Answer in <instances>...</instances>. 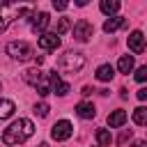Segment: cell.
<instances>
[{"label":"cell","instance_id":"1","mask_svg":"<svg viewBox=\"0 0 147 147\" xmlns=\"http://www.w3.org/2000/svg\"><path fill=\"white\" fill-rule=\"evenodd\" d=\"M32 133H34V124H32L30 119L21 117V119L11 122V124L2 131V142H5V145H21V142H25L28 138H32Z\"/></svg>","mask_w":147,"mask_h":147},{"label":"cell","instance_id":"2","mask_svg":"<svg viewBox=\"0 0 147 147\" xmlns=\"http://www.w3.org/2000/svg\"><path fill=\"white\" fill-rule=\"evenodd\" d=\"M25 14H30L28 5H18V2H5V5H0V32H5L18 16H25Z\"/></svg>","mask_w":147,"mask_h":147},{"label":"cell","instance_id":"3","mask_svg":"<svg viewBox=\"0 0 147 147\" xmlns=\"http://www.w3.org/2000/svg\"><path fill=\"white\" fill-rule=\"evenodd\" d=\"M83 67H85V55L83 53H74V51H67L57 62V69L64 71V74H78Z\"/></svg>","mask_w":147,"mask_h":147},{"label":"cell","instance_id":"4","mask_svg":"<svg viewBox=\"0 0 147 147\" xmlns=\"http://www.w3.org/2000/svg\"><path fill=\"white\" fill-rule=\"evenodd\" d=\"M5 51L11 60H18V62H25V60L32 57V46L28 41H9Z\"/></svg>","mask_w":147,"mask_h":147},{"label":"cell","instance_id":"5","mask_svg":"<svg viewBox=\"0 0 147 147\" xmlns=\"http://www.w3.org/2000/svg\"><path fill=\"white\" fill-rule=\"evenodd\" d=\"M71 133H74V124H71L69 119H60V122H55V124H53V129H51V138H53V140H57V142L69 140V138H71Z\"/></svg>","mask_w":147,"mask_h":147},{"label":"cell","instance_id":"6","mask_svg":"<svg viewBox=\"0 0 147 147\" xmlns=\"http://www.w3.org/2000/svg\"><path fill=\"white\" fill-rule=\"evenodd\" d=\"M92 34H94V28H92L90 21L80 18V21L74 25V39H76V41H87Z\"/></svg>","mask_w":147,"mask_h":147},{"label":"cell","instance_id":"7","mask_svg":"<svg viewBox=\"0 0 147 147\" xmlns=\"http://www.w3.org/2000/svg\"><path fill=\"white\" fill-rule=\"evenodd\" d=\"M48 90L55 92L57 96H64V94L69 92V83H64V80L60 78V74L51 71V74H48Z\"/></svg>","mask_w":147,"mask_h":147},{"label":"cell","instance_id":"8","mask_svg":"<svg viewBox=\"0 0 147 147\" xmlns=\"http://www.w3.org/2000/svg\"><path fill=\"white\" fill-rule=\"evenodd\" d=\"M37 44L41 51H55V48H60V37L55 32H44V34H39Z\"/></svg>","mask_w":147,"mask_h":147},{"label":"cell","instance_id":"9","mask_svg":"<svg viewBox=\"0 0 147 147\" xmlns=\"http://www.w3.org/2000/svg\"><path fill=\"white\" fill-rule=\"evenodd\" d=\"M126 44H129V51H131V53L140 55V53L145 51V37H142V32H140V30H133V32L129 34Z\"/></svg>","mask_w":147,"mask_h":147},{"label":"cell","instance_id":"10","mask_svg":"<svg viewBox=\"0 0 147 147\" xmlns=\"http://www.w3.org/2000/svg\"><path fill=\"white\" fill-rule=\"evenodd\" d=\"M48 23H51L48 11H39V14H34V16H32V32H34V34H44V30L48 28Z\"/></svg>","mask_w":147,"mask_h":147},{"label":"cell","instance_id":"11","mask_svg":"<svg viewBox=\"0 0 147 147\" xmlns=\"http://www.w3.org/2000/svg\"><path fill=\"white\" fill-rule=\"evenodd\" d=\"M76 115L83 117V119H92V117L96 115V110H94V106H92L90 101H80V103L76 106Z\"/></svg>","mask_w":147,"mask_h":147},{"label":"cell","instance_id":"12","mask_svg":"<svg viewBox=\"0 0 147 147\" xmlns=\"http://www.w3.org/2000/svg\"><path fill=\"white\" fill-rule=\"evenodd\" d=\"M126 122V110H113L110 115H108V124H110V129H117V126H122Z\"/></svg>","mask_w":147,"mask_h":147},{"label":"cell","instance_id":"13","mask_svg":"<svg viewBox=\"0 0 147 147\" xmlns=\"http://www.w3.org/2000/svg\"><path fill=\"white\" fill-rule=\"evenodd\" d=\"M124 23H126V21H124L122 16H110V18H106V23H103V32H115V30H119Z\"/></svg>","mask_w":147,"mask_h":147},{"label":"cell","instance_id":"14","mask_svg":"<svg viewBox=\"0 0 147 147\" xmlns=\"http://www.w3.org/2000/svg\"><path fill=\"white\" fill-rule=\"evenodd\" d=\"M14 110H16V106H14V101H11V99H0V119L11 117V115H14Z\"/></svg>","mask_w":147,"mask_h":147},{"label":"cell","instance_id":"15","mask_svg":"<svg viewBox=\"0 0 147 147\" xmlns=\"http://www.w3.org/2000/svg\"><path fill=\"white\" fill-rule=\"evenodd\" d=\"M113 76H115V69H113L110 64H101V67L96 69V78H99L101 83H108V80H113Z\"/></svg>","mask_w":147,"mask_h":147},{"label":"cell","instance_id":"16","mask_svg":"<svg viewBox=\"0 0 147 147\" xmlns=\"http://www.w3.org/2000/svg\"><path fill=\"white\" fill-rule=\"evenodd\" d=\"M101 11L103 14H108V16H113V14H117L119 11V2L117 0H101Z\"/></svg>","mask_w":147,"mask_h":147},{"label":"cell","instance_id":"17","mask_svg":"<svg viewBox=\"0 0 147 147\" xmlns=\"http://www.w3.org/2000/svg\"><path fill=\"white\" fill-rule=\"evenodd\" d=\"M41 78H44V76H41V71H39V69H28V71H23V80H25V83H30L32 87H34Z\"/></svg>","mask_w":147,"mask_h":147},{"label":"cell","instance_id":"18","mask_svg":"<svg viewBox=\"0 0 147 147\" xmlns=\"http://www.w3.org/2000/svg\"><path fill=\"white\" fill-rule=\"evenodd\" d=\"M96 142H99V147H108V145L113 142L110 131H108V129H96Z\"/></svg>","mask_w":147,"mask_h":147},{"label":"cell","instance_id":"19","mask_svg":"<svg viewBox=\"0 0 147 147\" xmlns=\"http://www.w3.org/2000/svg\"><path fill=\"white\" fill-rule=\"evenodd\" d=\"M117 69H119L122 74H129V71L133 69V55H122L119 62H117Z\"/></svg>","mask_w":147,"mask_h":147},{"label":"cell","instance_id":"20","mask_svg":"<svg viewBox=\"0 0 147 147\" xmlns=\"http://www.w3.org/2000/svg\"><path fill=\"white\" fill-rule=\"evenodd\" d=\"M133 122H136L138 126H145V124H147V108H145V106H138V108L133 110Z\"/></svg>","mask_w":147,"mask_h":147},{"label":"cell","instance_id":"21","mask_svg":"<svg viewBox=\"0 0 147 147\" xmlns=\"http://www.w3.org/2000/svg\"><path fill=\"white\" fill-rule=\"evenodd\" d=\"M69 28H71V21H69V18H60V23H57V32H55V34L60 37V34H64Z\"/></svg>","mask_w":147,"mask_h":147},{"label":"cell","instance_id":"22","mask_svg":"<svg viewBox=\"0 0 147 147\" xmlns=\"http://www.w3.org/2000/svg\"><path fill=\"white\" fill-rule=\"evenodd\" d=\"M145 78H147V67H138L136 69V80L138 83H145Z\"/></svg>","mask_w":147,"mask_h":147},{"label":"cell","instance_id":"23","mask_svg":"<svg viewBox=\"0 0 147 147\" xmlns=\"http://www.w3.org/2000/svg\"><path fill=\"white\" fill-rule=\"evenodd\" d=\"M34 113H37L39 117H46V115H48V103H37V106H34Z\"/></svg>","mask_w":147,"mask_h":147},{"label":"cell","instance_id":"24","mask_svg":"<svg viewBox=\"0 0 147 147\" xmlns=\"http://www.w3.org/2000/svg\"><path fill=\"white\" fill-rule=\"evenodd\" d=\"M53 7H55L57 11H64V9L69 7V2H64V0H53Z\"/></svg>","mask_w":147,"mask_h":147},{"label":"cell","instance_id":"25","mask_svg":"<svg viewBox=\"0 0 147 147\" xmlns=\"http://www.w3.org/2000/svg\"><path fill=\"white\" fill-rule=\"evenodd\" d=\"M129 138H131V129H129V131H122V136H119V140H117V142L122 145V142H126Z\"/></svg>","mask_w":147,"mask_h":147},{"label":"cell","instance_id":"26","mask_svg":"<svg viewBox=\"0 0 147 147\" xmlns=\"http://www.w3.org/2000/svg\"><path fill=\"white\" fill-rule=\"evenodd\" d=\"M138 99H140V101H145V99H147V90H145V87H140V90H138Z\"/></svg>","mask_w":147,"mask_h":147},{"label":"cell","instance_id":"27","mask_svg":"<svg viewBox=\"0 0 147 147\" xmlns=\"http://www.w3.org/2000/svg\"><path fill=\"white\" fill-rule=\"evenodd\" d=\"M92 92H94V90H92V87H83V92H80V94H83V96H90V94H92Z\"/></svg>","mask_w":147,"mask_h":147},{"label":"cell","instance_id":"28","mask_svg":"<svg viewBox=\"0 0 147 147\" xmlns=\"http://www.w3.org/2000/svg\"><path fill=\"white\" fill-rule=\"evenodd\" d=\"M133 147H147V142H145V140H136V142H133Z\"/></svg>","mask_w":147,"mask_h":147},{"label":"cell","instance_id":"29","mask_svg":"<svg viewBox=\"0 0 147 147\" xmlns=\"http://www.w3.org/2000/svg\"><path fill=\"white\" fill-rule=\"evenodd\" d=\"M32 60H34V64H41V62H44V57H41V55H34Z\"/></svg>","mask_w":147,"mask_h":147},{"label":"cell","instance_id":"30","mask_svg":"<svg viewBox=\"0 0 147 147\" xmlns=\"http://www.w3.org/2000/svg\"><path fill=\"white\" fill-rule=\"evenodd\" d=\"M39 147H48V145H46V142H41V145H39Z\"/></svg>","mask_w":147,"mask_h":147},{"label":"cell","instance_id":"31","mask_svg":"<svg viewBox=\"0 0 147 147\" xmlns=\"http://www.w3.org/2000/svg\"><path fill=\"white\" fill-rule=\"evenodd\" d=\"M0 90H2V83H0Z\"/></svg>","mask_w":147,"mask_h":147}]
</instances>
